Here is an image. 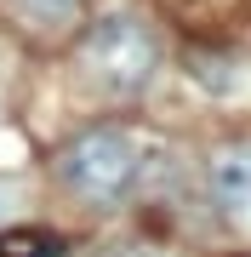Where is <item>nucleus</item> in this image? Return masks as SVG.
Instances as JSON below:
<instances>
[{
  "label": "nucleus",
  "mask_w": 251,
  "mask_h": 257,
  "mask_svg": "<svg viewBox=\"0 0 251 257\" xmlns=\"http://www.w3.org/2000/svg\"><path fill=\"white\" fill-rule=\"evenodd\" d=\"M12 12H18L29 29H40V35H63V29L80 23L86 0H12Z\"/></svg>",
  "instance_id": "obj_4"
},
{
  "label": "nucleus",
  "mask_w": 251,
  "mask_h": 257,
  "mask_svg": "<svg viewBox=\"0 0 251 257\" xmlns=\"http://www.w3.org/2000/svg\"><path fill=\"white\" fill-rule=\"evenodd\" d=\"M137 172H143L137 138L120 132V126L80 132V138L63 149V160H57V177H63L86 206H120L126 194L137 189Z\"/></svg>",
  "instance_id": "obj_1"
},
{
  "label": "nucleus",
  "mask_w": 251,
  "mask_h": 257,
  "mask_svg": "<svg viewBox=\"0 0 251 257\" xmlns=\"http://www.w3.org/2000/svg\"><path fill=\"white\" fill-rule=\"evenodd\" d=\"M211 194L228 211L251 206V143H234V149H223V155H211Z\"/></svg>",
  "instance_id": "obj_3"
},
{
  "label": "nucleus",
  "mask_w": 251,
  "mask_h": 257,
  "mask_svg": "<svg viewBox=\"0 0 251 257\" xmlns=\"http://www.w3.org/2000/svg\"><path fill=\"white\" fill-rule=\"evenodd\" d=\"M86 69L97 74L103 92L137 97L143 86L154 80V69H160V40H154V29L137 23V18H103L92 35H86Z\"/></svg>",
  "instance_id": "obj_2"
},
{
  "label": "nucleus",
  "mask_w": 251,
  "mask_h": 257,
  "mask_svg": "<svg viewBox=\"0 0 251 257\" xmlns=\"http://www.w3.org/2000/svg\"><path fill=\"white\" fill-rule=\"evenodd\" d=\"M188 74L205 86V92H234V63L217 52H188Z\"/></svg>",
  "instance_id": "obj_5"
}]
</instances>
